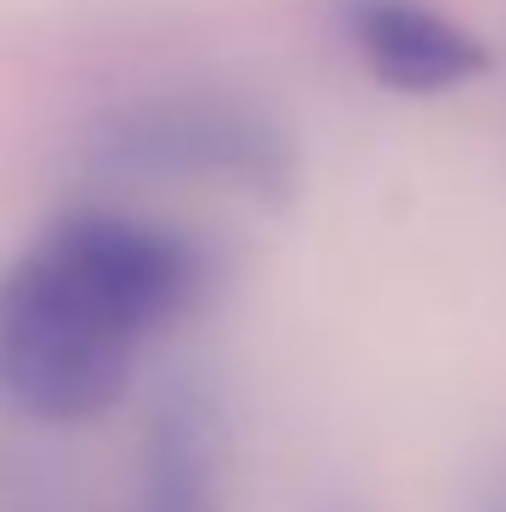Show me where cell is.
Listing matches in <instances>:
<instances>
[{
    "label": "cell",
    "mask_w": 506,
    "mask_h": 512,
    "mask_svg": "<svg viewBox=\"0 0 506 512\" xmlns=\"http://www.w3.org/2000/svg\"><path fill=\"white\" fill-rule=\"evenodd\" d=\"M215 292L221 256L197 233L120 203L60 209L0 268V405L42 429L102 423Z\"/></svg>",
    "instance_id": "1"
},
{
    "label": "cell",
    "mask_w": 506,
    "mask_h": 512,
    "mask_svg": "<svg viewBox=\"0 0 506 512\" xmlns=\"http://www.w3.org/2000/svg\"><path fill=\"white\" fill-rule=\"evenodd\" d=\"M90 173L131 185H197L256 209H292L304 197V149L268 102L179 84L102 108L78 137Z\"/></svg>",
    "instance_id": "2"
},
{
    "label": "cell",
    "mask_w": 506,
    "mask_h": 512,
    "mask_svg": "<svg viewBox=\"0 0 506 512\" xmlns=\"http://www.w3.org/2000/svg\"><path fill=\"white\" fill-rule=\"evenodd\" d=\"M334 30L358 72L405 102H441L495 72L483 30L435 0H334Z\"/></svg>",
    "instance_id": "3"
},
{
    "label": "cell",
    "mask_w": 506,
    "mask_h": 512,
    "mask_svg": "<svg viewBox=\"0 0 506 512\" xmlns=\"http://www.w3.org/2000/svg\"><path fill=\"white\" fill-rule=\"evenodd\" d=\"M137 512H221V411L191 370L161 387L143 417Z\"/></svg>",
    "instance_id": "4"
},
{
    "label": "cell",
    "mask_w": 506,
    "mask_h": 512,
    "mask_svg": "<svg viewBox=\"0 0 506 512\" xmlns=\"http://www.w3.org/2000/svg\"><path fill=\"white\" fill-rule=\"evenodd\" d=\"M471 512H506V459H495L489 477L477 483V507Z\"/></svg>",
    "instance_id": "5"
}]
</instances>
